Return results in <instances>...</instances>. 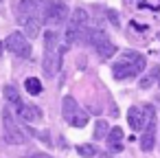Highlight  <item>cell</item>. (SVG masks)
<instances>
[{
    "mask_svg": "<svg viewBox=\"0 0 160 158\" xmlns=\"http://www.w3.org/2000/svg\"><path fill=\"white\" fill-rule=\"evenodd\" d=\"M90 13L86 9H75L70 13V22L66 27V46H72L77 42H86L90 33Z\"/></svg>",
    "mask_w": 160,
    "mask_h": 158,
    "instance_id": "obj_1",
    "label": "cell"
},
{
    "mask_svg": "<svg viewBox=\"0 0 160 158\" xmlns=\"http://www.w3.org/2000/svg\"><path fill=\"white\" fill-rule=\"evenodd\" d=\"M142 68H145V57L136 51H125L121 55V59L112 64V75H114V79L123 81V79L140 75Z\"/></svg>",
    "mask_w": 160,
    "mask_h": 158,
    "instance_id": "obj_2",
    "label": "cell"
},
{
    "mask_svg": "<svg viewBox=\"0 0 160 158\" xmlns=\"http://www.w3.org/2000/svg\"><path fill=\"white\" fill-rule=\"evenodd\" d=\"M142 110V136H140V147L142 151H151L156 145V110L151 105L140 108Z\"/></svg>",
    "mask_w": 160,
    "mask_h": 158,
    "instance_id": "obj_3",
    "label": "cell"
},
{
    "mask_svg": "<svg viewBox=\"0 0 160 158\" xmlns=\"http://www.w3.org/2000/svg\"><path fill=\"white\" fill-rule=\"evenodd\" d=\"M2 127H5L2 136H5V140L9 145H22V143H27L24 130L18 125V121L13 119V114L9 110H2Z\"/></svg>",
    "mask_w": 160,
    "mask_h": 158,
    "instance_id": "obj_4",
    "label": "cell"
},
{
    "mask_svg": "<svg viewBox=\"0 0 160 158\" xmlns=\"http://www.w3.org/2000/svg\"><path fill=\"white\" fill-rule=\"evenodd\" d=\"M62 112H64V119L68 125H75V127H83L88 123V114L79 108V103L75 101V97H64L62 101Z\"/></svg>",
    "mask_w": 160,
    "mask_h": 158,
    "instance_id": "obj_5",
    "label": "cell"
},
{
    "mask_svg": "<svg viewBox=\"0 0 160 158\" xmlns=\"http://www.w3.org/2000/svg\"><path fill=\"white\" fill-rule=\"evenodd\" d=\"M68 13H70V11H68V7H66V3L55 0V3H48V5H46V9H44V13H42V22H46L51 29H55V27H59V24L66 22Z\"/></svg>",
    "mask_w": 160,
    "mask_h": 158,
    "instance_id": "obj_6",
    "label": "cell"
},
{
    "mask_svg": "<svg viewBox=\"0 0 160 158\" xmlns=\"http://www.w3.org/2000/svg\"><path fill=\"white\" fill-rule=\"evenodd\" d=\"M5 46L13 53V55H18V57H31V44H29V40L22 35V33H11V35H7V40H5Z\"/></svg>",
    "mask_w": 160,
    "mask_h": 158,
    "instance_id": "obj_7",
    "label": "cell"
},
{
    "mask_svg": "<svg viewBox=\"0 0 160 158\" xmlns=\"http://www.w3.org/2000/svg\"><path fill=\"white\" fill-rule=\"evenodd\" d=\"M44 73L46 75H57L59 66H62V51L59 48H44V59H42Z\"/></svg>",
    "mask_w": 160,
    "mask_h": 158,
    "instance_id": "obj_8",
    "label": "cell"
},
{
    "mask_svg": "<svg viewBox=\"0 0 160 158\" xmlns=\"http://www.w3.org/2000/svg\"><path fill=\"white\" fill-rule=\"evenodd\" d=\"M22 29H24V38H38L40 31H42V18H35V16H27V13H20L18 16Z\"/></svg>",
    "mask_w": 160,
    "mask_h": 158,
    "instance_id": "obj_9",
    "label": "cell"
},
{
    "mask_svg": "<svg viewBox=\"0 0 160 158\" xmlns=\"http://www.w3.org/2000/svg\"><path fill=\"white\" fill-rule=\"evenodd\" d=\"M46 5H48V0H20V13L42 18Z\"/></svg>",
    "mask_w": 160,
    "mask_h": 158,
    "instance_id": "obj_10",
    "label": "cell"
},
{
    "mask_svg": "<svg viewBox=\"0 0 160 158\" xmlns=\"http://www.w3.org/2000/svg\"><path fill=\"white\" fill-rule=\"evenodd\" d=\"M105 140H108V154H118V151H123V130L121 127H112L110 132H108V136H105Z\"/></svg>",
    "mask_w": 160,
    "mask_h": 158,
    "instance_id": "obj_11",
    "label": "cell"
},
{
    "mask_svg": "<svg viewBox=\"0 0 160 158\" xmlns=\"http://www.w3.org/2000/svg\"><path fill=\"white\" fill-rule=\"evenodd\" d=\"M16 108H18V116H20L22 121H27V123H33V121L42 119V110H40L38 105L20 103V105H16Z\"/></svg>",
    "mask_w": 160,
    "mask_h": 158,
    "instance_id": "obj_12",
    "label": "cell"
},
{
    "mask_svg": "<svg viewBox=\"0 0 160 158\" xmlns=\"http://www.w3.org/2000/svg\"><path fill=\"white\" fill-rule=\"evenodd\" d=\"M86 42H90V46H94V51H97L99 46H103V44H108V42H112V40H110V35H108L103 29L92 27L90 33H88V40H86Z\"/></svg>",
    "mask_w": 160,
    "mask_h": 158,
    "instance_id": "obj_13",
    "label": "cell"
},
{
    "mask_svg": "<svg viewBox=\"0 0 160 158\" xmlns=\"http://www.w3.org/2000/svg\"><path fill=\"white\" fill-rule=\"evenodd\" d=\"M127 123H129V127L132 130H142V110L138 108V105H132L129 110H127Z\"/></svg>",
    "mask_w": 160,
    "mask_h": 158,
    "instance_id": "obj_14",
    "label": "cell"
},
{
    "mask_svg": "<svg viewBox=\"0 0 160 158\" xmlns=\"http://www.w3.org/2000/svg\"><path fill=\"white\" fill-rule=\"evenodd\" d=\"M24 88H27L29 94H40V92L44 90V86H42V81H40L38 77H29V79L24 81Z\"/></svg>",
    "mask_w": 160,
    "mask_h": 158,
    "instance_id": "obj_15",
    "label": "cell"
},
{
    "mask_svg": "<svg viewBox=\"0 0 160 158\" xmlns=\"http://www.w3.org/2000/svg\"><path fill=\"white\" fill-rule=\"evenodd\" d=\"M97 55H99L101 59H110L112 55H116V44H112V42H108V44H103V46H99V48H97Z\"/></svg>",
    "mask_w": 160,
    "mask_h": 158,
    "instance_id": "obj_16",
    "label": "cell"
},
{
    "mask_svg": "<svg viewBox=\"0 0 160 158\" xmlns=\"http://www.w3.org/2000/svg\"><path fill=\"white\" fill-rule=\"evenodd\" d=\"M2 94H5V99L9 101V103H13V105H20L22 101H20V94H18V90L13 88V86H5L2 88Z\"/></svg>",
    "mask_w": 160,
    "mask_h": 158,
    "instance_id": "obj_17",
    "label": "cell"
},
{
    "mask_svg": "<svg viewBox=\"0 0 160 158\" xmlns=\"http://www.w3.org/2000/svg\"><path fill=\"white\" fill-rule=\"evenodd\" d=\"M77 154H79L81 158H94L99 151H97V147H94V145L83 143V145H77Z\"/></svg>",
    "mask_w": 160,
    "mask_h": 158,
    "instance_id": "obj_18",
    "label": "cell"
},
{
    "mask_svg": "<svg viewBox=\"0 0 160 158\" xmlns=\"http://www.w3.org/2000/svg\"><path fill=\"white\" fill-rule=\"evenodd\" d=\"M108 132H110L108 121L99 119V121H97V125H94V138H105V136H108Z\"/></svg>",
    "mask_w": 160,
    "mask_h": 158,
    "instance_id": "obj_19",
    "label": "cell"
},
{
    "mask_svg": "<svg viewBox=\"0 0 160 158\" xmlns=\"http://www.w3.org/2000/svg\"><path fill=\"white\" fill-rule=\"evenodd\" d=\"M160 79V68H151V73L145 77V79H140V88H149L151 84H153V79Z\"/></svg>",
    "mask_w": 160,
    "mask_h": 158,
    "instance_id": "obj_20",
    "label": "cell"
},
{
    "mask_svg": "<svg viewBox=\"0 0 160 158\" xmlns=\"http://www.w3.org/2000/svg\"><path fill=\"white\" fill-rule=\"evenodd\" d=\"M29 158H53V156H48V154H44V151H38V154H31Z\"/></svg>",
    "mask_w": 160,
    "mask_h": 158,
    "instance_id": "obj_21",
    "label": "cell"
},
{
    "mask_svg": "<svg viewBox=\"0 0 160 158\" xmlns=\"http://www.w3.org/2000/svg\"><path fill=\"white\" fill-rule=\"evenodd\" d=\"M101 158H110V154H103V156H101Z\"/></svg>",
    "mask_w": 160,
    "mask_h": 158,
    "instance_id": "obj_22",
    "label": "cell"
},
{
    "mask_svg": "<svg viewBox=\"0 0 160 158\" xmlns=\"http://www.w3.org/2000/svg\"><path fill=\"white\" fill-rule=\"evenodd\" d=\"M0 55H2V42H0Z\"/></svg>",
    "mask_w": 160,
    "mask_h": 158,
    "instance_id": "obj_23",
    "label": "cell"
},
{
    "mask_svg": "<svg viewBox=\"0 0 160 158\" xmlns=\"http://www.w3.org/2000/svg\"><path fill=\"white\" fill-rule=\"evenodd\" d=\"M59 3H64V0H59Z\"/></svg>",
    "mask_w": 160,
    "mask_h": 158,
    "instance_id": "obj_24",
    "label": "cell"
},
{
    "mask_svg": "<svg viewBox=\"0 0 160 158\" xmlns=\"http://www.w3.org/2000/svg\"><path fill=\"white\" fill-rule=\"evenodd\" d=\"M158 40H160V35H158Z\"/></svg>",
    "mask_w": 160,
    "mask_h": 158,
    "instance_id": "obj_25",
    "label": "cell"
},
{
    "mask_svg": "<svg viewBox=\"0 0 160 158\" xmlns=\"http://www.w3.org/2000/svg\"><path fill=\"white\" fill-rule=\"evenodd\" d=\"M158 84H160V79H158Z\"/></svg>",
    "mask_w": 160,
    "mask_h": 158,
    "instance_id": "obj_26",
    "label": "cell"
}]
</instances>
